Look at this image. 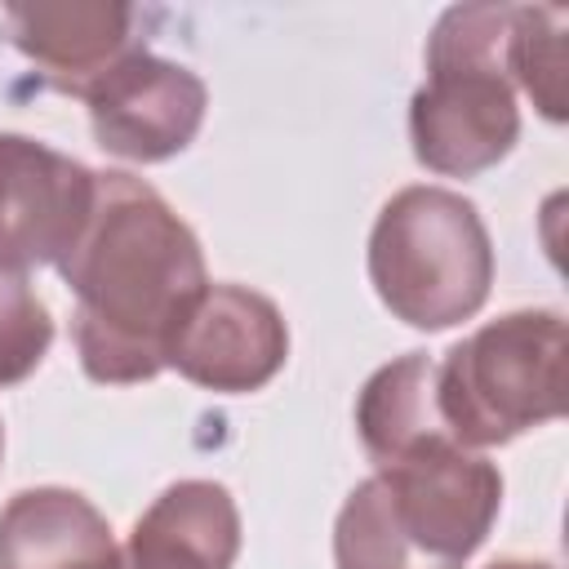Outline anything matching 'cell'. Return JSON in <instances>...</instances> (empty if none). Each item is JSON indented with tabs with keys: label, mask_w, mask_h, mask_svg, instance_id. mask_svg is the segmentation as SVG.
Instances as JSON below:
<instances>
[{
	"label": "cell",
	"mask_w": 569,
	"mask_h": 569,
	"mask_svg": "<svg viewBox=\"0 0 569 569\" xmlns=\"http://www.w3.org/2000/svg\"><path fill=\"white\" fill-rule=\"evenodd\" d=\"M13 49L40 71V80L58 93L84 98V89L116 67L133 44V4L107 0H31L4 9Z\"/></svg>",
	"instance_id": "obj_9"
},
{
	"label": "cell",
	"mask_w": 569,
	"mask_h": 569,
	"mask_svg": "<svg viewBox=\"0 0 569 569\" xmlns=\"http://www.w3.org/2000/svg\"><path fill=\"white\" fill-rule=\"evenodd\" d=\"M511 80L533 107L565 120V13L547 4H511Z\"/></svg>",
	"instance_id": "obj_13"
},
{
	"label": "cell",
	"mask_w": 569,
	"mask_h": 569,
	"mask_svg": "<svg viewBox=\"0 0 569 569\" xmlns=\"http://www.w3.org/2000/svg\"><path fill=\"white\" fill-rule=\"evenodd\" d=\"M502 476L462 445L373 467L333 525L338 569H462L489 538Z\"/></svg>",
	"instance_id": "obj_2"
},
{
	"label": "cell",
	"mask_w": 569,
	"mask_h": 569,
	"mask_svg": "<svg viewBox=\"0 0 569 569\" xmlns=\"http://www.w3.org/2000/svg\"><path fill=\"white\" fill-rule=\"evenodd\" d=\"M240 556V511L218 480L169 485L129 529L120 569H231Z\"/></svg>",
	"instance_id": "obj_10"
},
{
	"label": "cell",
	"mask_w": 569,
	"mask_h": 569,
	"mask_svg": "<svg viewBox=\"0 0 569 569\" xmlns=\"http://www.w3.org/2000/svg\"><path fill=\"white\" fill-rule=\"evenodd\" d=\"M0 458H4V427H0Z\"/></svg>",
	"instance_id": "obj_16"
},
{
	"label": "cell",
	"mask_w": 569,
	"mask_h": 569,
	"mask_svg": "<svg viewBox=\"0 0 569 569\" xmlns=\"http://www.w3.org/2000/svg\"><path fill=\"white\" fill-rule=\"evenodd\" d=\"M98 173L27 133H0V276L58 267L80 240Z\"/></svg>",
	"instance_id": "obj_6"
},
{
	"label": "cell",
	"mask_w": 569,
	"mask_h": 569,
	"mask_svg": "<svg viewBox=\"0 0 569 569\" xmlns=\"http://www.w3.org/2000/svg\"><path fill=\"white\" fill-rule=\"evenodd\" d=\"M84 107L93 142L107 156L160 164L196 142L209 89L191 67L151 49H133L84 89Z\"/></svg>",
	"instance_id": "obj_7"
},
{
	"label": "cell",
	"mask_w": 569,
	"mask_h": 569,
	"mask_svg": "<svg viewBox=\"0 0 569 569\" xmlns=\"http://www.w3.org/2000/svg\"><path fill=\"white\" fill-rule=\"evenodd\" d=\"M356 431L373 467H391L436 445H458L440 418L436 360L427 351H409L373 369L356 396Z\"/></svg>",
	"instance_id": "obj_12"
},
{
	"label": "cell",
	"mask_w": 569,
	"mask_h": 569,
	"mask_svg": "<svg viewBox=\"0 0 569 569\" xmlns=\"http://www.w3.org/2000/svg\"><path fill=\"white\" fill-rule=\"evenodd\" d=\"M378 302L409 329H449L489 302L493 240L480 209L449 187L396 191L369 231Z\"/></svg>",
	"instance_id": "obj_4"
},
{
	"label": "cell",
	"mask_w": 569,
	"mask_h": 569,
	"mask_svg": "<svg viewBox=\"0 0 569 569\" xmlns=\"http://www.w3.org/2000/svg\"><path fill=\"white\" fill-rule=\"evenodd\" d=\"M76 298L71 342L93 382L129 387L164 373L169 338L209 289L196 231L133 173H98L93 213L58 262Z\"/></svg>",
	"instance_id": "obj_1"
},
{
	"label": "cell",
	"mask_w": 569,
	"mask_h": 569,
	"mask_svg": "<svg viewBox=\"0 0 569 569\" xmlns=\"http://www.w3.org/2000/svg\"><path fill=\"white\" fill-rule=\"evenodd\" d=\"M520 107L511 80V4H453L427 36V80L409 98L413 160L476 178L511 156Z\"/></svg>",
	"instance_id": "obj_3"
},
{
	"label": "cell",
	"mask_w": 569,
	"mask_h": 569,
	"mask_svg": "<svg viewBox=\"0 0 569 569\" xmlns=\"http://www.w3.org/2000/svg\"><path fill=\"white\" fill-rule=\"evenodd\" d=\"M0 569H120V547L84 493L40 485L0 511Z\"/></svg>",
	"instance_id": "obj_11"
},
{
	"label": "cell",
	"mask_w": 569,
	"mask_h": 569,
	"mask_svg": "<svg viewBox=\"0 0 569 569\" xmlns=\"http://www.w3.org/2000/svg\"><path fill=\"white\" fill-rule=\"evenodd\" d=\"M289 360V325L280 307L249 284H209L169 338L164 369L204 391L244 396L267 387Z\"/></svg>",
	"instance_id": "obj_8"
},
{
	"label": "cell",
	"mask_w": 569,
	"mask_h": 569,
	"mask_svg": "<svg viewBox=\"0 0 569 569\" xmlns=\"http://www.w3.org/2000/svg\"><path fill=\"white\" fill-rule=\"evenodd\" d=\"M489 569H556L547 560H520V556H507V560H493Z\"/></svg>",
	"instance_id": "obj_15"
},
{
	"label": "cell",
	"mask_w": 569,
	"mask_h": 569,
	"mask_svg": "<svg viewBox=\"0 0 569 569\" xmlns=\"http://www.w3.org/2000/svg\"><path fill=\"white\" fill-rule=\"evenodd\" d=\"M565 316L507 311L436 360V400L462 449L507 445L565 413Z\"/></svg>",
	"instance_id": "obj_5"
},
{
	"label": "cell",
	"mask_w": 569,
	"mask_h": 569,
	"mask_svg": "<svg viewBox=\"0 0 569 569\" xmlns=\"http://www.w3.org/2000/svg\"><path fill=\"white\" fill-rule=\"evenodd\" d=\"M53 342V316L22 276H0V387L31 378Z\"/></svg>",
	"instance_id": "obj_14"
}]
</instances>
